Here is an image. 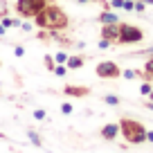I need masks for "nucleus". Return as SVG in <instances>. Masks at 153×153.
<instances>
[{
  "mask_svg": "<svg viewBox=\"0 0 153 153\" xmlns=\"http://www.w3.org/2000/svg\"><path fill=\"white\" fill-rule=\"evenodd\" d=\"M32 20L41 29H50V32H61V29H68V25H70V18H68V14L63 11V7L54 5V2H50V5L45 7L41 14H36Z\"/></svg>",
  "mask_w": 153,
  "mask_h": 153,
  "instance_id": "f257e3e1",
  "label": "nucleus"
},
{
  "mask_svg": "<svg viewBox=\"0 0 153 153\" xmlns=\"http://www.w3.org/2000/svg\"><path fill=\"white\" fill-rule=\"evenodd\" d=\"M117 124H120L122 137H124L128 144H142V142H146V126H144L142 122L133 120V117H122Z\"/></svg>",
  "mask_w": 153,
  "mask_h": 153,
  "instance_id": "f03ea898",
  "label": "nucleus"
},
{
  "mask_svg": "<svg viewBox=\"0 0 153 153\" xmlns=\"http://www.w3.org/2000/svg\"><path fill=\"white\" fill-rule=\"evenodd\" d=\"M52 0H16V14L23 18H34L45 9Z\"/></svg>",
  "mask_w": 153,
  "mask_h": 153,
  "instance_id": "7ed1b4c3",
  "label": "nucleus"
},
{
  "mask_svg": "<svg viewBox=\"0 0 153 153\" xmlns=\"http://www.w3.org/2000/svg\"><path fill=\"white\" fill-rule=\"evenodd\" d=\"M142 41H144V32L137 25L120 23V36H117L120 45H133V43H142Z\"/></svg>",
  "mask_w": 153,
  "mask_h": 153,
  "instance_id": "20e7f679",
  "label": "nucleus"
},
{
  "mask_svg": "<svg viewBox=\"0 0 153 153\" xmlns=\"http://www.w3.org/2000/svg\"><path fill=\"white\" fill-rule=\"evenodd\" d=\"M95 72H97L99 79H120L122 76V68L115 61H99L97 68H95Z\"/></svg>",
  "mask_w": 153,
  "mask_h": 153,
  "instance_id": "39448f33",
  "label": "nucleus"
},
{
  "mask_svg": "<svg viewBox=\"0 0 153 153\" xmlns=\"http://www.w3.org/2000/svg\"><path fill=\"white\" fill-rule=\"evenodd\" d=\"M101 137L106 140V142H113V140H117V135H120V124L117 122H108V124L101 126Z\"/></svg>",
  "mask_w": 153,
  "mask_h": 153,
  "instance_id": "423d86ee",
  "label": "nucleus"
},
{
  "mask_svg": "<svg viewBox=\"0 0 153 153\" xmlns=\"http://www.w3.org/2000/svg\"><path fill=\"white\" fill-rule=\"evenodd\" d=\"M63 95H68V97H88V95H90V88H88V86H72V83H68V86L63 88Z\"/></svg>",
  "mask_w": 153,
  "mask_h": 153,
  "instance_id": "0eeeda50",
  "label": "nucleus"
},
{
  "mask_svg": "<svg viewBox=\"0 0 153 153\" xmlns=\"http://www.w3.org/2000/svg\"><path fill=\"white\" fill-rule=\"evenodd\" d=\"M117 36H120V23H115V25H101V38H108V41L117 43Z\"/></svg>",
  "mask_w": 153,
  "mask_h": 153,
  "instance_id": "6e6552de",
  "label": "nucleus"
},
{
  "mask_svg": "<svg viewBox=\"0 0 153 153\" xmlns=\"http://www.w3.org/2000/svg\"><path fill=\"white\" fill-rule=\"evenodd\" d=\"M65 65H68V70H81L86 65V56L83 54H68Z\"/></svg>",
  "mask_w": 153,
  "mask_h": 153,
  "instance_id": "1a4fd4ad",
  "label": "nucleus"
},
{
  "mask_svg": "<svg viewBox=\"0 0 153 153\" xmlns=\"http://www.w3.org/2000/svg\"><path fill=\"white\" fill-rule=\"evenodd\" d=\"M97 23H101V25H115V23H120V16L115 14V11H110V9H104V11H99V16H97Z\"/></svg>",
  "mask_w": 153,
  "mask_h": 153,
  "instance_id": "9d476101",
  "label": "nucleus"
},
{
  "mask_svg": "<svg viewBox=\"0 0 153 153\" xmlns=\"http://www.w3.org/2000/svg\"><path fill=\"white\" fill-rule=\"evenodd\" d=\"M27 140L34 144V146H43V137H41V135H38L36 131H32V128L27 131Z\"/></svg>",
  "mask_w": 153,
  "mask_h": 153,
  "instance_id": "9b49d317",
  "label": "nucleus"
},
{
  "mask_svg": "<svg viewBox=\"0 0 153 153\" xmlns=\"http://www.w3.org/2000/svg\"><path fill=\"white\" fill-rule=\"evenodd\" d=\"M144 79H153V56H149V61H144Z\"/></svg>",
  "mask_w": 153,
  "mask_h": 153,
  "instance_id": "f8f14e48",
  "label": "nucleus"
},
{
  "mask_svg": "<svg viewBox=\"0 0 153 153\" xmlns=\"http://www.w3.org/2000/svg\"><path fill=\"white\" fill-rule=\"evenodd\" d=\"M122 76L124 79H137V76H142L144 79V72L142 70H122Z\"/></svg>",
  "mask_w": 153,
  "mask_h": 153,
  "instance_id": "ddd939ff",
  "label": "nucleus"
},
{
  "mask_svg": "<svg viewBox=\"0 0 153 153\" xmlns=\"http://www.w3.org/2000/svg\"><path fill=\"white\" fill-rule=\"evenodd\" d=\"M101 99H104V104H108V106H120L122 104V99L117 95H104Z\"/></svg>",
  "mask_w": 153,
  "mask_h": 153,
  "instance_id": "4468645a",
  "label": "nucleus"
},
{
  "mask_svg": "<svg viewBox=\"0 0 153 153\" xmlns=\"http://www.w3.org/2000/svg\"><path fill=\"white\" fill-rule=\"evenodd\" d=\"M43 65H45V70H50V72L54 70L56 61H54V56H52V54H45V56H43Z\"/></svg>",
  "mask_w": 153,
  "mask_h": 153,
  "instance_id": "2eb2a0df",
  "label": "nucleus"
},
{
  "mask_svg": "<svg viewBox=\"0 0 153 153\" xmlns=\"http://www.w3.org/2000/svg\"><path fill=\"white\" fill-rule=\"evenodd\" d=\"M52 72H54L56 76H65V74H68V65H65V63H56Z\"/></svg>",
  "mask_w": 153,
  "mask_h": 153,
  "instance_id": "dca6fc26",
  "label": "nucleus"
},
{
  "mask_svg": "<svg viewBox=\"0 0 153 153\" xmlns=\"http://www.w3.org/2000/svg\"><path fill=\"white\" fill-rule=\"evenodd\" d=\"M32 117H34L36 122H43L45 117H48V113H45L43 108H34V110H32Z\"/></svg>",
  "mask_w": 153,
  "mask_h": 153,
  "instance_id": "f3484780",
  "label": "nucleus"
},
{
  "mask_svg": "<svg viewBox=\"0 0 153 153\" xmlns=\"http://www.w3.org/2000/svg\"><path fill=\"white\" fill-rule=\"evenodd\" d=\"M153 90V86H151V79H146V81L142 83V86H140V92H142L144 97H149V92Z\"/></svg>",
  "mask_w": 153,
  "mask_h": 153,
  "instance_id": "a211bd4d",
  "label": "nucleus"
},
{
  "mask_svg": "<svg viewBox=\"0 0 153 153\" xmlns=\"http://www.w3.org/2000/svg\"><path fill=\"white\" fill-rule=\"evenodd\" d=\"M54 61H56V63H65L68 61V52H65V50H59V52L54 54Z\"/></svg>",
  "mask_w": 153,
  "mask_h": 153,
  "instance_id": "6ab92c4d",
  "label": "nucleus"
},
{
  "mask_svg": "<svg viewBox=\"0 0 153 153\" xmlns=\"http://www.w3.org/2000/svg\"><path fill=\"white\" fill-rule=\"evenodd\" d=\"M61 113L63 115H72V113H74V106L68 104V101H63V104H61Z\"/></svg>",
  "mask_w": 153,
  "mask_h": 153,
  "instance_id": "aec40b11",
  "label": "nucleus"
},
{
  "mask_svg": "<svg viewBox=\"0 0 153 153\" xmlns=\"http://www.w3.org/2000/svg\"><path fill=\"white\" fill-rule=\"evenodd\" d=\"M133 56H153V48H146V50H137V52H133Z\"/></svg>",
  "mask_w": 153,
  "mask_h": 153,
  "instance_id": "412c9836",
  "label": "nucleus"
},
{
  "mask_svg": "<svg viewBox=\"0 0 153 153\" xmlns=\"http://www.w3.org/2000/svg\"><path fill=\"white\" fill-rule=\"evenodd\" d=\"M14 54H16V56H18V59H23V56H25V45L16 43V45H14Z\"/></svg>",
  "mask_w": 153,
  "mask_h": 153,
  "instance_id": "4be33fe9",
  "label": "nucleus"
},
{
  "mask_svg": "<svg viewBox=\"0 0 153 153\" xmlns=\"http://www.w3.org/2000/svg\"><path fill=\"white\" fill-rule=\"evenodd\" d=\"M97 45H99V50H108L110 45H113V41H108V38H99V43H97Z\"/></svg>",
  "mask_w": 153,
  "mask_h": 153,
  "instance_id": "5701e85b",
  "label": "nucleus"
},
{
  "mask_svg": "<svg viewBox=\"0 0 153 153\" xmlns=\"http://www.w3.org/2000/svg\"><path fill=\"white\" fill-rule=\"evenodd\" d=\"M122 9H124V11H133V9H135V0H124Z\"/></svg>",
  "mask_w": 153,
  "mask_h": 153,
  "instance_id": "b1692460",
  "label": "nucleus"
},
{
  "mask_svg": "<svg viewBox=\"0 0 153 153\" xmlns=\"http://www.w3.org/2000/svg\"><path fill=\"white\" fill-rule=\"evenodd\" d=\"M124 0H110V9H122Z\"/></svg>",
  "mask_w": 153,
  "mask_h": 153,
  "instance_id": "393cba45",
  "label": "nucleus"
},
{
  "mask_svg": "<svg viewBox=\"0 0 153 153\" xmlns=\"http://www.w3.org/2000/svg\"><path fill=\"white\" fill-rule=\"evenodd\" d=\"M20 27H23L25 32H32V25H29V23H20Z\"/></svg>",
  "mask_w": 153,
  "mask_h": 153,
  "instance_id": "a878e982",
  "label": "nucleus"
},
{
  "mask_svg": "<svg viewBox=\"0 0 153 153\" xmlns=\"http://www.w3.org/2000/svg\"><path fill=\"white\" fill-rule=\"evenodd\" d=\"M146 142L153 144V131H146Z\"/></svg>",
  "mask_w": 153,
  "mask_h": 153,
  "instance_id": "bb28decb",
  "label": "nucleus"
},
{
  "mask_svg": "<svg viewBox=\"0 0 153 153\" xmlns=\"http://www.w3.org/2000/svg\"><path fill=\"white\" fill-rule=\"evenodd\" d=\"M5 34H7V27H5V25H2V23H0V38L5 36Z\"/></svg>",
  "mask_w": 153,
  "mask_h": 153,
  "instance_id": "cd10ccee",
  "label": "nucleus"
},
{
  "mask_svg": "<svg viewBox=\"0 0 153 153\" xmlns=\"http://www.w3.org/2000/svg\"><path fill=\"white\" fill-rule=\"evenodd\" d=\"M144 106H146L149 110H153V101H151V99H149V101H146V104H144Z\"/></svg>",
  "mask_w": 153,
  "mask_h": 153,
  "instance_id": "c85d7f7f",
  "label": "nucleus"
},
{
  "mask_svg": "<svg viewBox=\"0 0 153 153\" xmlns=\"http://www.w3.org/2000/svg\"><path fill=\"white\" fill-rule=\"evenodd\" d=\"M149 99H151V101H153V90H151V92H149Z\"/></svg>",
  "mask_w": 153,
  "mask_h": 153,
  "instance_id": "c756f323",
  "label": "nucleus"
},
{
  "mask_svg": "<svg viewBox=\"0 0 153 153\" xmlns=\"http://www.w3.org/2000/svg\"><path fill=\"white\" fill-rule=\"evenodd\" d=\"M76 2H81V5H86V2H88V0H76Z\"/></svg>",
  "mask_w": 153,
  "mask_h": 153,
  "instance_id": "7c9ffc66",
  "label": "nucleus"
},
{
  "mask_svg": "<svg viewBox=\"0 0 153 153\" xmlns=\"http://www.w3.org/2000/svg\"><path fill=\"white\" fill-rule=\"evenodd\" d=\"M0 140H5V135H2V133H0Z\"/></svg>",
  "mask_w": 153,
  "mask_h": 153,
  "instance_id": "2f4dec72",
  "label": "nucleus"
},
{
  "mask_svg": "<svg viewBox=\"0 0 153 153\" xmlns=\"http://www.w3.org/2000/svg\"><path fill=\"white\" fill-rule=\"evenodd\" d=\"M0 68H2V61H0Z\"/></svg>",
  "mask_w": 153,
  "mask_h": 153,
  "instance_id": "473e14b6",
  "label": "nucleus"
}]
</instances>
